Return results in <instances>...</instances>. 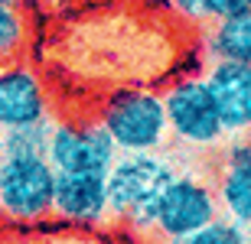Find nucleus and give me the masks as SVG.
<instances>
[{"mask_svg":"<svg viewBox=\"0 0 251 244\" xmlns=\"http://www.w3.org/2000/svg\"><path fill=\"white\" fill-rule=\"evenodd\" d=\"M176 169L157 150L150 153H118L108 169V212L118 222L147 231L153 228L157 202L173 182Z\"/></svg>","mask_w":251,"mask_h":244,"instance_id":"1","label":"nucleus"},{"mask_svg":"<svg viewBox=\"0 0 251 244\" xmlns=\"http://www.w3.org/2000/svg\"><path fill=\"white\" fill-rule=\"evenodd\" d=\"M118 153H150L160 150L170 137L163 94L150 88H114L98 104V117Z\"/></svg>","mask_w":251,"mask_h":244,"instance_id":"2","label":"nucleus"},{"mask_svg":"<svg viewBox=\"0 0 251 244\" xmlns=\"http://www.w3.org/2000/svg\"><path fill=\"white\" fill-rule=\"evenodd\" d=\"M56 169L46 153L0 156V215L20 225H33L52 215Z\"/></svg>","mask_w":251,"mask_h":244,"instance_id":"3","label":"nucleus"},{"mask_svg":"<svg viewBox=\"0 0 251 244\" xmlns=\"http://www.w3.org/2000/svg\"><path fill=\"white\" fill-rule=\"evenodd\" d=\"M163 108H167L170 133L183 140L186 147H219L228 137L225 124L215 111V101L209 94L205 78H179L163 91Z\"/></svg>","mask_w":251,"mask_h":244,"instance_id":"4","label":"nucleus"},{"mask_svg":"<svg viewBox=\"0 0 251 244\" xmlns=\"http://www.w3.org/2000/svg\"><path fill=\"white\" fill-rule=\"evenodd\" d=\"M46 156L56 173H95L108 176L118 147L98 121H56L49 127Z\"/></svg>","mask_w":251,"mask_h":244,"instance_id":"5","label":"nucleus"},{"mask_svg":"<svg viewBox=\"0 0 251 244\" xmlns=\"http://www.w3.org/2000/svg\"><path fill=\"white\" fill-rule=\"evenodd\" d=\"M222 215L219 196L209 182L196 176H173L163 196L157 202V215H153V231L163 235L167 241H183L196 235L199 228Z\"/></svg>","mask_w":251,"mask_h":244,"instance_id":"6","label":"nucleus"},{"mask_svg":"<svg viewBox=\"0 0 251 244\" xmlns=\"http://www.w3.org/2000/svg\"><path fill=\"white\" fill-rule=\"evenodd\" d=\"M49 121V91L33 66L10 59L0 62V133Z\"/></svg>","mask_w":251,"mask_h":244,"instance_id":"7","label":"nucleus"},{"mask_svg":"<svg viewBox=\"0 0 251 244\" xmlns=\"http://www.w3.org/2000/svg\"><path fill=\"white\" fill-rule=\"evenodd\" d=\"M52 215L65 225H101L108 212V176L95 173H56Z\"/></svg>","mask_w":251,"mask_h":244,"instance_id":"8","label":"nucleus"},{"mask_svg":"<svg viewBox=\"0 0 251 244\" xmlns=\"http://www.w3.org/2000/svg\"><path fill=\"white\" fill-rule=\"evenodd\" d=\"M205 85L228 137L251 133V66L245 62H212Z\"/></svg>","mask_w":251,"mask_h":244,"instance_id":"9","label":"nucleus"},{"mask_svg":"<svg viewBox=\"0 0 251 244\" xmlns=\"http://www.w3.org/2000/svg\"><path fill=\"white\" fill-rule=\"evenodd\" d=\"M215 196L222 215L251 231V133H238L235 140H228Z\"/></svg>","mask_w":251,"mask_h":244,"instance_id":"10","label":"nucleus"},{"mask_svg":"<svg viewBox=\"0 0 251 244\" xmlns=\"http://www.w3.org/2000/svg\"><path fill=\"white\" fill-rule=\"evenodd\" d=\"M205 49L215 62H245L251 66V7L232 17L215 20L205 39Z\"/></svg>","mask_w":251,"mask_h":244,"instance_id":"11","label":"nucleus"},{"mask_svg":"<svg viewBox=\"0 0 251 244\" xmlns=\"http://www.w3.org/2000/svg\"><path fill=\"white\" fill-rule=\"evenodd\" d=\"M49 127H52V121H39V124H26V127L3 131L0 133V156H13V153H46Z\"/></svg>","mask_w":251,"mask_h":244,"instance_id":"12","label":"nucleus"},{"mask_svg":"<svg viewBox=\"0 0 251 244\" xmlns=\"http://www.w3.org/2000/svg\"><path fill=\"white\" fill-rule=\"evenodd\" d=\"M23 46H26V17L20 7L0 0V62L20 59Z\"/></svg>","mask_w":251,"mask_h":244,"instance_id":"13","label":"nucleus"},{"mask_svg":"<svg viewBox=\"0 0 251 244\" xmlns=\"http://www.w3.org/2000/svg\"><path fill=\"white\" fill-rule=\"evenodd\" d=\"M173 244H251V241H248V231L242 225H235L232 218L219 215L215 222L199 228L196 235L183 238V241H173Z\"/></svg>","mask_w":251,"mask_h":244,"instance_id":"14","label":"nucleus"},{"mask_svg":"<svg viewBox=\"0 0 251 244\" xmlns=\"http://www.w3.org/2000/svg\"><path fill=\"white\" fill-rule=\"evenodd\" d=\"M199 3V13H202V20H222V17H232V13H238V10L251 7V0H196Z\"/></svg>","mask_w":251,"mask_h":244,"instance_id":"15","label":"nucleus"},{"mask_svg":"<svg viewBox=\"0 0 251 244\" xmlns=\"http://www.w3.org/2000/svg\"><path fill=\"white\" fill-rule=\"evenodd\" d=\"M3 3H13V7H23L26 0H3Z\"/></svg>","mask_w":251,"mask_h":244,"instance_id":"16","label":"nucleus"}]
</instances>
